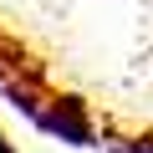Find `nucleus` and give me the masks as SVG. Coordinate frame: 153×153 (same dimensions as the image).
I'll use <instances>...</instances> for the list:
<instances>
[{
    "mask_svg": "<svg viewBox=\"0 0 153 153\" xmlns=\"http://www.w3.org/2000/svg\"><path fill=\"white\" fill-rule=\"evenodd\" d=\"M0 153H5V143H0Z\"/></svg>",
    "mask_w": 153,
    "mask_h": 153,
    "instance_id": "f257e3e1",
    "label": "nucleus"
}]
</instances>
